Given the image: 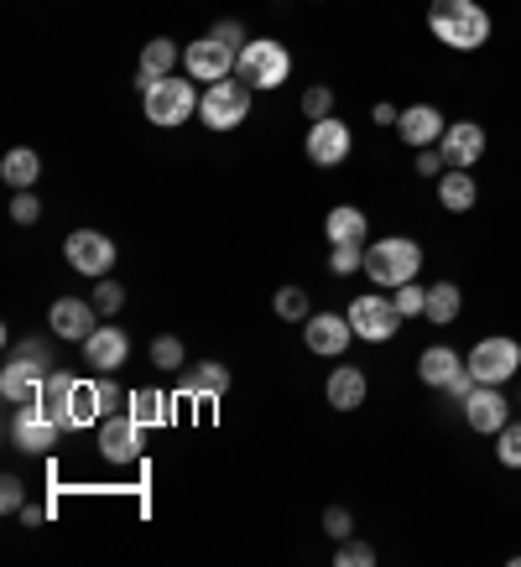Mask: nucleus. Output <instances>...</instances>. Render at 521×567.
I'll return each instance as SVG.
<instances>
[{
	"label": "nucleus",
	"instance_id": "nucleus-11",
	"mask_svg": "<svg viewBox=\"0 0 521 567\" xmlns=\"http://www.w3.org/2000/svg\"><path fill=\"white\" fill-rule=\"evenodd\" d=\"M235 63H241V52L225 48L219 37H198V42L183 52V69H188L193 84H219V79L235 73Z\"/></svg>",
	"mask_w": 521,
	"mask_h": 567
},
{
	"label": "nucleus",
	"instance_id": "nucleus-40",
	"mask_svg": "<svg viewBox=\"0 0 521 567\" xmlns=\"http://www.w3.org/2000/svg\"><path fill=\"white\" fill-rule=\"evenodd\" d=\"M324 532H329L334 542H345V536L355 532V520H349L345 505H329V511H324Z\"/></svg>",
	"mask_w": 521,
	"mask_h": 567
},
{
	"label": "nucleus",
	"instance_id": "nucleus-37",
	"mask_svg": "<svg viewBox=\"0 0 521 567\" xmlns=\"http://www.w3.org/2000/svg\"><path fill=\"white\" fill-rule=\"evenodd\" d=\"M89 302H94V308H100L104 318H115V312L125 308V287H121V281H100V287H94V297H89Z\"/></svg>",
	"mask_w": 521,
	"mask_h": 567
},
{
	"label": "nucleus",
	"instance_id": "nucleus-31",
	"mask_svg": "<svg viewBox=\"0 0 521 567\" xmlns=\"http://www.w3.org/2000/svg\"><path fill=\"white\" fill-rule=\"evenodd\" d=\"M183 360H188V349H183V339H177V333L152 339V364H156V370H183Z\"/></svg>",
	"mask_w": 521,
	"mask_h": 567
},
{
	"label": "nucleus",
	"instance_id": "nucleus-46",
	"mask_svg": "<svg viewBox=\"0 0 521 567\" xmlns=\"http://www.w3.org/2000/svg\"><path fill=\"white\" fill-rule=\"evenodd\" d=\"M397 115H401L397 104H376V110H370V121L376 125H397Z\"/></svg>",
	"mask_w": 521,
	"mask_h": 567
},
{
	"label": "nucleus",
	"instance_id": "nucleus-16",
	"mask_svg": "<svg viewBox=\"0 0 521 567\" xmlns=\"http://www.w3.org/2000/svg\"><path fill=\"white\" fill-rule=\"evenodd\" d=\"M48 328L58 333V339H69V344H84L89 333L100 328V308L84 302V297H58V302L48 308Z\"/></svg>",
	"mask_w": 521,
	"mask_h": 567
},
{
	"label": "nucleus",
	"instance_id": "nucleus-28",
	"mask_svg": "<svg viewBox=\"0 0 521 567\" xmlns=\"http://www.w3.org/2000/svg\"><path fill=\"white\" fill-rule=\"evenodd\" d=\"M177 58H183V52H177L167 37H152V42L141 48V73L136 79H167V73L177 69Z\"/></svg>",
	"mask_w": 521,
	"mask_h": 567
},
{
	"label": "nucleus",
	"instance_id": "nucleus-43",
	"mask_svg": "<svg viewBox=\"0 0 521 567\" xmlns=\"http://www.w3.org/2000/svg\"><path fill=\"white\" fill-rule=\"evenodd\" d=\"M208 37H219V42H225V48H235V52L245 48V27H241V21H219Z\"/></svg>",
	"mask_w": 521,
	"mask_h": 567
},
{
	"label": "nucleus",
	"instance_id": "nucleus-29",
	"mask_svg": "<svg viewBox=\"0 0 521 567\" xmlns=\"http://www.w3.org/2000/svg\"><path fill=\"white\" fill-rule=\"evenodd\" d=\"M183 385H188V395H208V401H214V395L229 391V370L219 360H198V370H193Z\"/></svg>",
	"mask_w": 521,
	"mask_h": 567
},
{
	"label": "nucleus",
	"instance_id": "nucleus-1",
	"mask_svg": "<svg viewBox=\"0 0 521 567\" xmlns=\"http://www.w3.org/2000/svg\"><path fill=\"white\" fill-rule=\"evenodd\" d=\"M37 406H42V412H48L63 432L100 427V422H104L94 385H84V380L63 375V370H48V380H42V395H37Z\"/></svg>",
	"mask_w": 521,
	"mask_h": 567
},
{
	"label": "nucleus",
	"instance_id": "nucleus-9",
	"mask_svg": "<svg viewBox=\"0 0 521 567\" xmlns=\"http://www.w3.org/2000/svg\"><path fill=\"white\" fill-rule=\"evenodd\" d=\"M6 437H11V447H21V453H52L58 437H63V427H58V422L32 401V406H11Z\"/></svg>",
	"mask_w": 521,
	"mask_h": 567
},
{
	"label": "nucleus",
	"instance_id": "nucleus-45",
	"mask_svg": "<svg viewBox=\"0 0 521 567\" xmlns=\"http://www.w3.org/2000/svg\"><path fill=\"white\" fill-rule=\"evenodd\" d=\"M17 354H21V360H32V364H42V370H48V344H37V339H32V344H21Z\"/></svg>",
	"mask_w": 521,
	"mask_h": 567
},
{
	"label": "nucleus",
	"instance_id": "nucleus-38",
	"mask_svg": "<svg viewBox=\"0 0 521 567\" xmlns=\"http://www.w3.org/2000/svg\"><path fill=\"white\" fill-rule=\"evenodd\" d=\"M11 219H17V224H37V219H42V204H37L32 188H17V198H11Z\"/></svg>",
	"mask_w": 521,
	"mask_h": 567
},
{
	"label": "nucleus",
	"instance_id": "nucleus-14",
	"mask_svg": "<svg viewBox=\"0 0 521 567\" xmlns=\"http://www.w3.org/2000/svg\"><path fill=\"white\" fill-rule=\"evenodd\" d=\"M100 458H110V464H136L141 458V422L131 412H115V416H104L100 427Z\"/></svg>",
	"mask_w": 521,
	"mask_h": 567
},
{
	"label": "nucleus",
	"instance_id": "nucleus-24",
	"mask_svg": "<svg viewBox=\"0 0 521 567\" xmlns=\"http://www.w3.org/2000/svg\"><path fill=\"white\" fill-rule=\"evenodd\" d=\"M438 204L449 208V214H469V208L480 204V183L469 167H449V173L438 177Z\"/></svg>",
	"mask_w": 521,
	"mask_h": 567
},
{
	"label": "nucleus",
	"instance_id": "nucleus-34",
	"mask_svg": "<svg viewBox=\"0 0 521 567\" xmlns=\"http://www.w3.org/2000/svg\"><path fill=\"white\" fill-rule=\"evenodd\" d=\"M391 302H397L401 318H422V308H428V287H417V281H401V287H391Z\"/></svg>",
	"mask_w": 521,
	"mask_h": 567
},
{
	"label": "nucleus",
	"instance_id": "nucleus-13",
	"mask_svg": "<svg viewBox=\"0 0 521 567\" xmlns=\"http://www.w3.org/2000/svg\"><path fill=\"white\" fill-rule=\"evenodd\" d=\"M303 344L324 360H339L349 344H355V328H349V312H313L303 323Z\"/></svg>",
	"mask_w": 521,
	"mask_h": 567
},
{
	"label": "nucleus",
	"instance_id": "nucleus-5",
	"mask_svg": "<svg viewBox=\"0 0 521 567\" xmlns=\"http://www.w3.org/2000/svg\"><path fill=\"white\" fill-rule=\"evenodd\" d=\"M251 89H282L287 84V73H293V52L282 48L277 37H251L241 48V63H235Z\"/></svg>",
	"mask_w": 521,
	"mask_h": 567
},
{
	"label": "nucleus",
	"instance_id": "nucleus-21",
	"mask_svg": "<svg viewBox=\"0 0 521 567\" xmlns=\"http://www.w3.org/2000/svg\"><path fill=\"white\" fill-rule=\"evenodd\" d=\"M464 370H469L464 354H459V349H449V344H428L422 354H417V375H422V385H433V391H449Z\"/></svg>",
	"mask_w": 521,
	"mask_h": 567
},
{
	"label": "nucleus",
	"instance_id": "nucleus-32",
	"mask_svg": "<svg viewBox=\"0 0 521 567\" xmlns=\"http://www.w3.org/2000/svg\"><path fill=\"white\" fill-rule=\"evenodd\" d=\"M496 458H501V468H521V422H505L496 432Z\"/></svg>",
	"mask_w": 521,
	"mask_h": 567
},
{
	"label": "nucleus",
	"instance_id": "nucleus-42",
	"mask_svg": "<svg viewBox=\"0 0 521 567\" xmlns=\"http://www.w3.org/2000/svg\"><path fill=\"white\" fill-rule=\"evenodd\" d=\"M94 395H100V412L104 416H115L125 401H131V395H121V385H110V380H100V385H94Z\"/></svg>",
	"mask_w": 521,
	"mask_h": 567
},
{
	"label": "nucleus",
	"instance_id": "nucleus-33",
	"mask_svg": "<svg viewBox=\"0 0 521 567\" xmlns=\"http://www.w3.org/2000/svg\"><path fill=\"white\" fill-rule=\"evenodd\" d=\"M303 115H308V125L313 121H329V115H334V89L329 84L303 89Z\"/></svg>",
	"mask_w": 521,
	"mask_h": 567
},
{
	"label": "nucleus",
	"instance_id": "nucleus-2",
	"mask_svg": "<svg viewBox=\"0 0 521 567\" xmlns=\"http://www.w3.org/2000/svg\"><path fill=\"white\" fill-rule=\"evenodd\" d=\"M428 32L449 52H480L490 42V11L480 0H433L428 6Z\"/></svg>",
	"mask_w": 521,
	"mask_h": 567
},
{
	"label": "nucleus",
	"instance_id": "nucleus-47",
	"mask_svg": "<svg viewBox=\"0 0 521 567\" xmlns=\"http://www.w3.org/2000/svg\"><path fill=\"white\" fill-rule=\"evenodd\" d=\"M428 6H433V0H428Z\"/></svg>",
	"mask_w": 521,
	"mask_h": 567
},
{
	"label": "nucleus",
	"instance_id": "nucleus-26",
	"mask_svg": "<svg viewBox=\"0 0 521 567\" xmlns=\"http://www.w3.org/2000/svg\"><path fill=\"white\" fill-rule=\"evenodd\" d=\"M125 412L136 416L141 427H162V422H173V401L156 391V385H141V391H131V401H125Z\"/></svg>",
	"mask_w": 521,
	"mask_h": 567
},
{
	"label": "nucleus",
	"instance_id": "nucleus-22",
	"mask_svg": "<svg viewBox=\"0 0 521 567\" xmlns=\"http://www.w3.org/2000/svg\"><path fill=\"white\" fill-rule=\"evenodd\" d=\"M365 395H370V380H365V370H355V364H339L329 375V385H324V401H329L334 412H360Z\"/></svg>",
	"mask_w": 521,
	"mask_h": 567
},
{
	"label": "nucleus",
	"instance_id": "nucleus-6",
	"mask_svg": "<svg viewBox=\"0 0 521 567\" xmlns=\"http://www.w3.org/2000/svg\"><path fill=\"white\" fill-rule=\"evenodd\" d=\"M251 94H256V89L229 73V79H219V84L204 89L198 121H204L208 131H235V125H245V115H251Z\"/></svg>",
	"mask_w": 521,
	"mask_h": 567
},
{
	"label": "nucleus",
	"instance_id": "nucleus-19",
	"mask_svg": "<svg viewBox=\"0 0 521 567\" xmlns=\"http://www.w3.org/2000/svg\"><path fill=\"white\" fill-rule=\"evenodd\" d=\"M443 131H449V121H443V110L438 104H407L397 115V136L412 146V152H422V146H438L443 141Z\"/></svg>",
	"mask_w": 521,
	"mask_h": 567
},
{
	"label": "nucleus",
	"instance_id": "nucleus-20",
	"mask_svg": "<svg viewBox=\"0 0 521 567\" xmlns=\"http://www.w3.org/2000/svg\"><path fill=\"white\" fill-rule=\"evenodd\" d=\"M42 380H48V370H42V364L11 354V364L0 370V395H6L11 406H32L37 395H42Z\"/></svg>",
	"mask_w": 521,
	"mask_h": 567
},
{
	"label": "nucleus",
	"instance_id": "nucleus-18",
	"mask_svg": "<svg viewBox=\"0 0 521 567\" xmlns=\"http://www.w3.org/2000/svg\"><path fill=\"white\" fill-rule=\"evenodd\" d=\"M438 152H443V162H449V167H474V162L490 152L486 125H480V121H453L449 131H443V141H438Z\"/></svg>",
	"mask_w": 521,
	"mask_h": 567
},
{
	"label": "nucleus",
	"instance_id": "nucleus-36",
	"mask_svg": "<svg viewBox=\"0 0 521 567\" xmlns=\"http://www.w3.org/2000/svg\"><path fill=\"white\" fill-rule=\"evenodd\" d=\"M329 271H334V276L365 271V245H334V250H329Z\"/></svg>",
	"mask_w": 521,
	"mask_h": 567
},
{
	"label": "nucleus",
	"instance_id": "nucleus-7",
	"mask_svg": "<svg viewBox=\"0 0 521 567\" xmlns=\"http://www.w3.org/2000/svg\"><path fill=\"white\" fill-rule=\"evenodd\" d=\"M464 364L480 385H505V380L521 370V344L511 333H490V339H480V344L469 349Z\"/></svg>",
	"mask_w": 521,
	"mask_h": 567
},
{
	"label": "nucleus",
	"instance_id": "nucleus-23",
	"mask_svg": "<svg viewBox=\"0 0 521 567\" xmlns=\"http://www.w3.org/2000/svg\"><path fill=\"white\" fill-rule=\"evenodd\" d=\"M324 235H329V245H370V219H365V208L339 204V208H329Z\"/></svg>",
	"mask_w": 521,
	"mask_h": 567
},
{
	"label": "nucleus",
	"instance_id": "nucleus-4",
	"mask_svg": "<svg viewBox=\"0 0 521 567\" xmlns=\"http://www.w3.org/2000/svg\"><path fill=\"white\" fill-rule=\"evenodd\" d=\"M417 271H422V245L407 240V235H386V240L365 245V276L386 292L401 281H417Z\"/></svg>",
	"mask_w": 521,
	"mask_h": 567
},
{
	"label": "nucleus",
	"instance_id": "nucleus-35",
	"mask_svg": "<svg viewBox=\"0 0 521 567\" xmlns=\"http://www.w3.org/2000/svg\"><path fill=\"white\" fill-rule=\"evenodd\" d=\"M334 563H339V567H376V547H370V542L345 536V542H339V551H334Z\"/></svg>",
	"mask_w": 521,
	"mask_h": 567
},
{
	"label": "nucleus",
	"instance_id": "nucleus-30",
	"mask_svg": "<svg viewBox=\"0 0 521 567\" xmlns=\"http://www.w3.org/2000/svg\"><path fill=\"white\" fill-rule=\"evenodd\" d=\"M272 308H277L282 323H308V318H313L308 292H303V287H282V292L272 297Z\"/></svg>",
	"mask_w": 521,
	"mask_h": 567
},
{
	"label": "nucleus",
	"instance_id": "nucleus-44",
	"mask_svg": "<svg viewBox=\"0 0 521 567\" xmlns=\"http://www.w3.org/2000/svg\"><path fill=\"white\" fill-rule=\"evenodd\" d=\"M17 520L27 526V532H32V526H42V520H48V505H21Z\"/></svg>",
	"mask_w": 521,
	"mask_h": 567
},
{
	"label": "nucleus",
	"instance_id": "nucleus-15",
	"mask_svg": "<svg viewBox=\"0 0 521 567\" xmlns=\"http://www.w3.org/2000/svg\"><path fill=\"white\" fill-rule=\"evenodd\" d=\"M464 422H469V432L496 437V432L511 422V401H505L501 385H474V391L464 395Z\"/></svg>",
	"mask_w": 521,
	"mask_h": 567
},
{
	"label": "nucleus",
	"instance_id": "nucleus-41",
	"mask_svg": "<svg viewBox=\"0 0 521 567\" xmlns=\"http://www.w3.org/2000/svg\"><path fill=\"white\" fill-rule=\"evenodd\" d=\"M417 173L438 183V177L449 173V162H443V152H438V146H422V152H417Z\"/></svg>",
	"mask_w": 521,
	"mask_h": 567
},
{
	"label": "nucleus",
	"instance_id": "nucleus-3",
	"mask_svg": "<svg viewBox=\"0 0 521 567\" xmlns=\"http://www.w3.org/2000/svg\"><path fill=\"white\" fill-rule=\"evenodd\" d=\"M136 89H141V110H146V121H152L156 131L188 125L198 100H204V94H198L188 79H177V73H167V79H136Z\"/></svg>",
	"mask_w": 521,
	"mask_h": 567
},
{
	"label": "nucleus",
	"instance_id": "nucleus-8",
	"mask_svg": "<svg viewBox=\"0 0 521 567\" xmlns=\"http://www.w3.org/2000/svg\"><path fill=\"white\" fill-rule=\"evenodd\" d=\"M349 328H355V339H365V344H386V339H397L401 312H397L391 297L360 292L355 302H349Z\"/></svg>",
	"mask_w": 521,
	"mask_h": 567
},
{
	"label": "nucleus",
	"instance_id": "nucleus-27",
	"mask_svg": "<svg viewBox=\"0 0 521 567\" xmlns=\"http://www.w3.org/2000/svg\"><path fill=\"white\" fill-rule=\"evenodd\" d=\"M0 177L11 183V188H37V177H42V156L32 146H11L6 162H0Z\"/></svg>",
	"mask_w": 521,
	"mask_h": 567
},
{
	"label": "nucleus",
	"instance_id": "nucleus-10",
	"mask_svg": "<svg viewBox=\"0 0 521 567\" xmlns=\"http://www.w3.org/2000/svg\"><path fill=\"white\" fill-rule=\"evenodd\" d=\"M63 256H69V266L79 276H94V281H104L121 250H115V240H110V235H100V229H73L69 245H63Z\"/></svg>",
	"mask_w": 521,
	"mask_h": 567
},
{
	"label": "nucleus",
	"instance_id": "nucleus-39",
	"mask_svg": "<svg viewBox=\"0 0 521 567\" xmlns=\"http://www.w3.org/2000/svg\"><path fill=\"white\" fill-rule=\"evenodd\" d=\"M21 505H27V484H21L17 474H6V480H0V511H11V516H17Z\"/></svg>",
	"mask_w": 521,
	"mask_h": 567
},
{
	"label": "nucleus",
	"instance_id": "nucleus-25",
	"mask_svg": "<svg viewBox=\"0 0 521 567\" xmlns=\"http://www.w3.org/2000/svg\"><path fill=\"white\" fill-rule=\"evenodd\" d=\"M459 312H464V292L453 287V281H433L428 287V308H422V318L433 328H449V323H459Z\"/></svg>",
	"mask_w": 521,
	"mask_h": 567
},
{
	"label": "nucleus",
	"instance_id": "nucleus-12",
	"mask_svg": "<svg viewBox=\"0 0 521 567\" xmlns=\"http://www.w3.org/2000/svg\"><path fill=\"white\" fill-rule=\"evenodd\" d=\"M303 152H308L313 167H339L349 152H355V136H349V125L339 121V115H329V121H313L308 136H303Z\"/></svg>",
	"mask_w": 521,
	"mask_h": 567
},
{
	"label": "nucleus",
	"instance_id": "nucleus-17",
	"mask_svg": "<svg viewBox=\"0 0 521 567\" xmlns=\"http://www.w3.org/2000/svg\"><path fill=\"white\" fill-rule=\"evenodd\" d=\"M131 360V333L115 323H100L94 333L84 339V364L89 370H100V375H115L121 364Z\"/></svg>",
	"mask_w": 521,
	"mask_h": 567
}]
</instances>
